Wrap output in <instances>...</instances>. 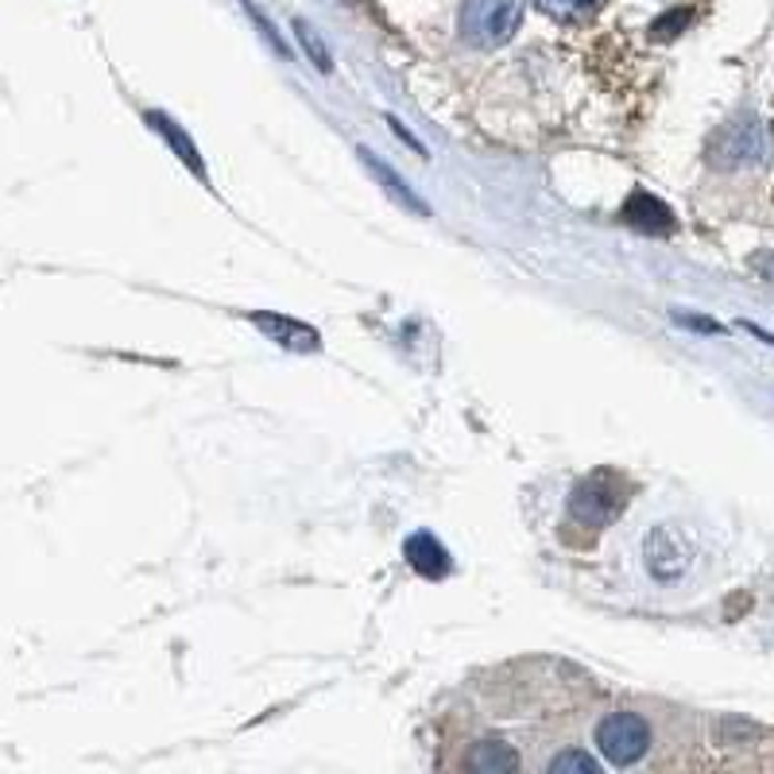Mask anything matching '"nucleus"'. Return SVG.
Returning a JSON list of instances; mask_svg holds the SVG:
<instances>
[{
  "instance_id": "8",
  "label": "nucleus",
  "mask_w": 774,
  "mask_h": 774,
  "mask_svg": "<svg viewBox=\"0 0 774 774\" xmlns=\"http://www.w3.org/2000/svg\"><path fill=\"white\" fill-rule=\"evenodd\" d=\"M252 322L260 325L276 345L294 348V353H318V348H322V337H318L310 325L294 322V318H287V314H252Z\"/></svg>"
},
{
  "instance_id": "15",
  "label": "nucleus",
  "mask_w": 774,
  "mask_h": 774,
  "mask_svg": "<svg viewBox=\"0 0 774 774\" xmlns=\"http://www.w3.org/2000/svg\"><path fill=\"white\" fill-rule=\"evenodd\" d=\"M240 4H245V12H248V17H252V20H256V28H260V35H264V40H268V43H271V51H276V55H279V58H291V47H287V43H283V35H279V32H276V28H271V20H268V17H264V12H260V9H256L252 0H240Z\"/></svg>"
},
{
  "instance_id": "7",
  "label": "nucleus",
  "mask_w": 774,
  "mask_h": 774,
  "mask_svg": "<svg viewBox=\"0 0 774 774\" xmlns=\"http://www.w3.org/2000/svg\"><path fill=\"white\" fill-rule=\"evenodd\" d=\"M404 558L415 566V573H422V577H430V581H438V577H445L450 573V550H445L442 542H438L430 530H415L411 538L404 542Z\"/></svg>"
},
{
  "instance_id": "17",
  "label": "nucleus",
  "mask_w": 774,
  "mask_h": 774,
  "mask_svg": "<svg viewBox=\"0 0 774 774\" xmlns=\"http://www.w3.org/2000/svg\"><path fill=\"white\" fill-rule=\"evenodd\" d=\"M674 322L689 325V330H701V333H720V322H712V318H697V314H674Z\"/></svg>"
},
{
  "instance_id": "18",
  "label": "nucleus",
  "mask_w": 774,
  "mask_h": 774,
  "mask_svg": "<svg viewBox=\"0 0 774 774\" xmlns=\"http://www.w3.org/2000/svg\"><path fill=\"white\" fill-rule=\"evenodd\" d=\"M387 125H391V132H396V136H399V140H404V143H411V148H415V151H419V155H427V148H422V140H415V136H411V132H407V128H404V125H399V120H396V117H387Z\"/></svg>"
},
{
  "instance_id": "13",
  "label": "nucleus",
  "mask_w": 774,
  "mask_h": 774,
  "mask_svg": "<svg viewBox=\"0 0 774 774\" xmlns=\"http://www.w3.org/2000/svg\"><path fill=\"white\" fill-rule=\"evenodd\" d=\"M294 32H299V40H302V47H307L310 63H314L322 74H330L333 71V58H330V47L322 43V35H318V28H310L307 20H294Z\"/></svg>"
},
{
  "instance_id": "3",
  "label": "nucleus",
  "mask_w": 774,
  "mask_h": 774,
  "mask_svg": "<svg viewBox=\"0 0 774 774\" xmlns=\"http://www.w3.org/2000/svg\"><path fill=\"white\" fill-rule=\"evenodd\" d=\"M596 748L612 766H635L651 751V724L639 712H609L596 724Z\"/></svg>"
},
{
  "instance_id": "4",
  "label": "nucleus",
  "mask_w": 774,
  "mask_h": 774,
  "mask_svg": "<svg viewBox=\"0 0 774 774\" xmlns=\"http://www.w3.org/2000/svg\"><path fill=\"white\" fill-rule=\"evenodd\" d=\"M643 561H647V573L655 577V581L674 585V581H681V577L689 573V566H694V546H689V538L681 535L678 527L663 523V527H655L643 538Z\"/></svg>"
},
{
  "instance_id": "11",
  "label": "nucleus",
  "mask_w": 774,
  "mask_h": 774,
  "mask_svg": "<svg viewBox=\"0 0 774 774\" xmlns=\"http://www.w3.org/2000/svg\"><path fill=\"white\" fill-rule=\"evenodd\" d=\"M469 766L481 774H504L519 766V755H515L512 743H504V740H481L469 751Z\"/></svg>"
},
{
  "instance_id": "1",
  "label": "nucleus",
  "mask_w": 774,
  "mask_h": 774,
  "mask_svg": "<svg viewBox=\"0 0 774 774\" xmlns=\"http://www.w3.org/2000/svg\"><path fill=\"white\" fill-rule=\"evenodd\" d=\"M523 24V0H461L458 32L481 51L504 47Z\"/></svg>"
},
{
  "instance_id": "16",
  "label": "nucleus",
  "mask_w": 774,
  "mask_h": 774,
  "mask_svg": "<svg viewBox=\"0 0 774 774\" xmlns=\"http://www.w3.org/2000/svg\"><path fill=\"white\" fill-rule=\"evenodd\" d=\"M686 24H689V12L686 9H674V12H666L663 20H655V24H651V35H655V40H670V35H678Z\"/></svg>"
},
{
  "instance_id": "10",
  "label": "nucleus",
  "mask_w": 774,
  "mask_h": 774,
  "mask_svg": "<svg viewBox=\"0 0 774 774\" xmlns=\"http://www.w3.org/2000/svg\"><path fill=\"white\" fill-rule=\"evenodd\" d=\"M148 125H151V132H159L166 143H171V151L182 159V163L190 166V171L198 174L202 182H206V163H202V155H198V148H194V140H190L186 132H182L179 125H174L166 112H148Z\"/></svg>"
},
{
  "instance_id": "9",
  "label": "nucleus",
  "mask_w": 774,
  "mask_h": 774,
  "mask_svg": "<svg viewBox=\"0 0 774 774\" xmlns=\"http://www.w3.org/2000/svg\"><path fill=\"white\" fill-rule=\"evenodd\" d=\"M620 217L643 233H670L674 229V214L658 198H651L647 190H635L632 198H627V206L620 209Z\"/></svg>"
},
{
  "instance_id": "2",
  "label": "nucleus",
  "mask_w": 774,
  "mask_h": 774,
  "mask_svg": "<svg viewBox=\"0 0 774 774\" xmlns=\"http://www.w3.org/2000/svg\"><path fill=\"white\" fill-rule=\"evenodd\" d=\"M624 481L616 473H593L569 492V519L585 523V527H604L624 512Z\"/></svg>"
},
{
  "instance_id": "12",
  "label": "nucleus",
  "mask_w": 774,
  "mask_h": 774,
  "mask_svg": "<svg viewBox=\"0 0 774 774\" xmlns=\"http://www.w3.org/2000/svg\"><path fill=\"white\" fill-rule=\"evenodd\" d=\"M546 771L550 774H596L601 771V759L589 755V751H581V748H569V751H558V755L546 763Z\"/></svg>"
},
{
  "instance_id": "6",
  "label": "nucleus",
  "mask_w": 774,
  "mask_h": 774,
  "mask_svg": "<svg viewBox=\"0 0 774 774\" xmlns=\"http://www.w3.org/2000/svg\"><path fill=\"white\" fill-rule=\"evenodd\" d=\"M356 155H361V163L372 171V179H376L379 186H384L387 198L399 202V206H404V209H411L415 217H430V206H427V202H422L419 194H415V190L407 186V179H399V174L391 171V166H387L384 159H376L368 148H361V151H356Z\"/></svg>"
},
{
  "instance_id": "5",
  "label": "nucleus",
  "mask_w": 774,
  "mask_h": 774,
  "mask_svg": "<svg viewBox=\"0 0 774 774\" xmlns=\"http://www.w3.org/2000/svg\"><path fill=\"white\" fill-rule=\"evenodd\" d=\"M709 159L717 166H751V163H763L766 159V132L755 117H735L728 120L724 128L717 132L709 148Z\"/></svg>"
},
{
  "instance_id": "14",
  "label": "nucleus",
  "mask_w": 774,
  "mask_h": 774,
  "mask_svg": "<svg viewBox=\"0 0 774 774\" xmlns=\"http://www.w3.org/2000/svg\"><path fill=\"white\" fill-rule=\"evenodd\" d=\"M535 4L553 20H581L596 9V0H535Z\"/></svg>"
},
{
  "instance_id": "19",
  "label": "nucleus",
  "mask_w": 774,
  "mask_h": 774,
  "mask_svg": "<svg viewBox=\"0 0 774 774\" xmlns=\"http://www.w3.org/2000/svg\"><path fill=\"white\" fill-rule=\"evenodd\" d=\"M755 271L774 287V248H771V252H763V256H755Z\"/></svg>"
}]
</instances>
